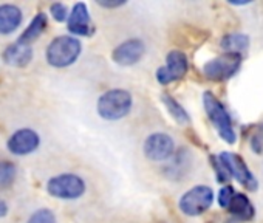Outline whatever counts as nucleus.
<instances>
[{"label": "nucleus", "mask_w": 263, "mask_h": 223, "mask_svg": "<svg viewBox=\"0 0 263 223\" xmlns=\"http://www.w3.org/2000/svg\"><path fill=\"white\" fill-rule=\"evenodd\" d=\"M132 105H134V99L127 90L113 88L99 96L96 108L101 118L107 121H118L128 115Z\"/></svg>", "instance_id": "nucleus-1"}, {"label": "nucleus", "mask_w": 263, "mask_h": 223, "mask_svg": "<svg viewBox=\"0 0 263 223\" xmlns=\"http://www.w3.org/2000/svg\"><path fill=\"white\" fill-rule=\"evenodd\" d=\"M81 42L73 36H58L54 38L45 51L47 62L51 67L64 68L74 64L81 54Z\"/></svg>", "instance_id": "nucleus-2"}, {"label": "nucleus", "mask_w": 263, "mask_h": 223, "mask_svg": "<svg viewBox=\"0 0 263 223\" xmlns=\"http://www.w3.org/2000/svg\"><path fill=\"white\" fill-rule=\"evenodd\" d=\"M203 105H204V110H206L211 123L217 129L221 140L226 141L228 144H234L237 141V137L234 132L232 120L228 114V110L224 108V105L211 91L203 93Z\"/></svg>", "instance_id": "nucleus-3"}, {"label": "nucleus", "mask_w": 263, "mask_h": 223, "mask_svg": "<svg viewBox=\"0 0 263 223\" xmlns=\"http://www.w3.org/2000/svg\"><path fill=\"white\" fill-rule=\"evenodd\" d=\"M87 184L85 181L76 174H59L51 177L47 183V192L61 200H76L85 194Z\"/></svg>", "instance_id": "nucleus-4"}, {"label": "nucleus", "mask_w": 263, "mask_h": 223, "mask_svg": "<svg viewBox=\"0 0 263 223\" xmlns=\"http://www.w3.org/2000/svg\"><path fill=\"white\" fill-rule=\"evenodd\" d=\"M214 203V191L209 186L198 184L184 192L180 198V209L189 217H197L204 214Z\"/></svg>", "instance_id": "nucleus-5"}, {"label": "nucleus", "mask_w": 263, "mask_h": 223, "mask_svg": "<svg viewBox=\"0 0 263 223\" xmlns=\"http://www.w3.org/2000/svg\"><path fill=\"white\" fill-rule=\"evenodd\" d=\"M240 65H241L240 54L224 53L206 62L203 67V73L211 81H224L232 78L240 70Z\"/></svg>", "instance_id": "nucleus-6"}, {"label": "nucleus", "mask_w": 263, "mask_h": 223, "mask_svg": "<svg viewBox=\"0 0 263 223\" xmlns=\"http://www.w3.org/2000/svg\"><path fill=\"white\" fill-rule=\"evenodd\" d=\"M217 158L229 177H234L240 184H243L249 191L257 189V180L240 155L232 152H221Z\"/></svg>", "instance_id": "nucleus-7"}, {"label": "nucleus", "mask_w": 263, "mask_h": 223, "mask_svg": "<svg viewBox=\"0 0 263 223\" xmlns=\"http://www.w3.org/2000/svg\"><path fill=\"white\" fill-rule=\"evenodd\" d=\"M143 151H144V155L147 157V160H151L154 163H163L174 157L175 143L171 135L157 132V134H152L151 137H147V140L144 141Z\"/></svg>", "instance_id": "nucleus-8"}, {"label": "nucleus", "mask_w": 263, "mask_h": 223, "mask_svg": "<svg viewBox=\"0 0 263 223\" xmlns=\"http://www.w3.org/2000/svg\"><path fill=\"white\" fill-rule=\"evenodd\" d=\"M41 137L33 129H19L7 141V147L14 155H28L39 149Z\"/></svg>", "instance_id": "nucleus-9"}, {"label": "nucleus", "mask_w": 263, "mask_h": 223, "mask_svg": "<svg viewBox=\"0 0 263 223\" xmlns=\"http://www.w3.org/2000/svg\"><path fill=\"white\" fill-rule=\"evenodd\" d=\"M144 51H146L144 42L141 39L135 38V39H128V41L122 42L121 45H118L113 50L111 58L118 65L128 67V65L137 64L143 58Z\"/></svg>", "instance_id": "nucleus-10"}, {"label": "nucleus", "mask_w": 263, "mask_h": 223, "mask_svg": "<svg viewBox=\"0 0 263 223\" xmlns=\"http://www.w3.org/2000/svg\"><path fill=\"white\" fill-rule=\"evenodd\" d=\"M24 21L22 10L14 4H0V36L13 34Z\"/></svg>", "instance_id": "nucleus-11"}, {"label": "nucleus", "mask_w": 263, "mask_h": 223, "mask_svg": "<svg viewBox=\"0 0 263 223\" xmlns=\"http://www.w3.org/2000/svg\"><path fill=\"white\" fill-rule=\"evenodd\" d=\"M68 30L76 36H90L93 33L85 4H76L73 7V11L68 17Z\"/></svg>", "instance_id": "nucleus-12"}, {"label": "nucleus", "mask_w": 263, "mask_h": 223, "mask_svg": "<svg viewBox=\"0 0 263 223\" xmlns=\"http://www.w3.org/2000/svg\"><path fill=\"white\" fill-rule=\"evenodd\" d=\"M164 68L167 70V73L171 75V78L174 81L181 79L189 70V62H187L186 54L180 50H172L166 58V67Z\"/></svg>", "instance_id": "nucleus-13"}, {"label": "nucleus", "mask_w": 263, "mask_h": 223, "mask_svg": "<svg viewBox=\"0 0 263 223\" xmlns=\"http://www.w3.org/2000/svg\"><path fill=\"white\" fill-rule=\"evenodd\" d=\"M33 59V50L30 45L14 44L4 53V61L14 67H25Z\"/></svg>", "instance_id": "nucleus-14"}, {"label": "nucleus", "mask_w": 263, "mask_h": 223, "mask_svg": "<svg viewBox=\"0 0 263 223\" xmlns=\"http://www.w3.org/2000/svg\"><path fill=\"white\" fill-rule=\"evenodd\" d=\"M226 209L240 220H251L255 214V209L251 200L245 194H234Z\"/></svg>", "instance_id": "nucleus-15"}, {"label": "nucleus", "mask_w": 263, "mask_h": 223, "mask_svg": "<svg viewBox=\"0 0 263 223\" xmlns=\"http://www.w3.org/2000/svg\"><path fill=\"white\" fill-rule=\"evenodd\" d=\"M220 45L226 53L241 56V53H245L249 48V38L246 34H241V33H231L221 39Z\"/></svg>", "instance_id": "nucleus-16"}, {"label": "nucleus", "mask_w": 263, "mask_h": 223, "mask_svg": "<svg viewBox=\"0 0 263 223\" xmlns=\"http://www.w3.org/2000/svg\"><path fill=\"white\" fill-rule=\"evenodd\" d=\"M45 27H47V16H45L44 13H39V14L31 21V24L28 25V28L24 31V34L21 36V39H19L17 44L28 45L30 42L36 41V39L44 33Z\"/></svg>", "instance_id": "nucleus-17"}, {"label": "nucleus", "mask_w": 263, "mask_h": 223, "mask_svg": "<svg viewBox=\"0 0 263 223\" xmlns=\"http://www.w3.org/2000/svg\"><path fill=\"white\" fill-rule=\"evenodd\" d=\"M17 177V168L8 160H0V191L13 186Z\"/></svg>", "instance_id": "nucleus-18"}, {"label": "nucleus", "mask_w": 263, "mask_h": 223, "mask_svg": "<svg viewBox=\"0 0 263 223\" xmlns=\"http://www.w3.org/2000/svg\"><path fill=\"white\" fill-rule=\"evenodd\" d=\"M163 102L166 104L167 110L171 112V115L175 118L177 123H180V124H187V123H189V115H187V112H186L174 98H171L169 95H163Z\"/></svg>", "instance_id": "nucleus-19"}, {"label": "nucleus", "mask_w": 263, "mask_h": 223, "mask_svg": "<svg viewBox=\"0 0 263 223\" xmlns=\"http://www.w3.org/2000/svg\"><path fill=\"white\" fill-rule=\"evenodd\" d=\"M27 223H56V217L53 214L51 209H47V208H42V209H37L34 211L28 221Z\"/></svg>", "instance_id": "nucleus-20"}, {"label": "nucleus", "mask_w": 263, "mask_h": 223, "mask_svg": "<svg viewBox=\"0 0 263 223\" xmlns=\"http://www.w3.org/2000/svg\"><path fill=\"white\" fill-rule=\"evenodd\" d=\"M234 194H235V191H234V188L231 184L223 186L220 189V192H218V205L226 209L228 205H229V201H231V198L234 197Z\"/></svg>", "instance_id": "nucleus-21"}, {"label": "nucleus", "mask_w": 263, "mask_h": 223, "mask_svg": "<svg viewBox=\"0 0 263 223\" xmlns=\"http://www.w3.org/2000/svg\"><path fill=\"white\" fill-rule=\"evenodd\" d=\"M50 11H51V16L58 21V22H64L67 21L68 17V10L64 4H53L50 7Z\"/></svg>", "instance_id": "nucleus-22"}, {"label": "nucleus", "mask_w": 263, "mask_h": 223, "mask_svg": "<svg viewBox=\"0 0 263 223\" xmlns=\"http://www.w3.org/2000/svg\"><path fill=\"white\" fill-rule=\"evenodd\" d=\"M251 147L254 152H261L263 151V124L258 126L257 132L251 138Z\"/></svg>", "instance_id": "nucleus-23"}, {"label": "nucleus", "mask_w": 263, "mask_h": 223, "mask_svg": "<svg viewBox=\"0 0 263 223\" xmlns=\"http://www.w3.org/2000/svg\"><path fill=\"white\" fill-rule=\"evenodd\" d=\"M7 212H8V205L0 198V218H4L7 215Z\"/></svg>", "instance_id": "nucleus-24"}]
</instances>
